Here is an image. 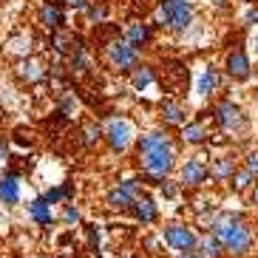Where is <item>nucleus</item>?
Here are the masks:
<instances>
[{"label": "nucleus", "mask_w": 258, "mask_h": 258, "mask_svg": "<svg viewBox=\"0 0 258 258\" xmlns=\"http://www.w3.org/2000/svg\"><path fill=\"white\" fill-rule=\"evenodd\" d=\"M131 83H134L137 91L148 88V85L153 83V69H148V66H137V69H134V77H131Z\"/></svg>", "instance_id": "6ab92c4d"}, {"label": "nucleus", "mask_w": 258, "mask_h": 258, "mask_svg": "<svg viewBox=\"0 0 258 258\" xmlns=\"http://www.w3.org/2000/svg\"><path fill=\"white\" fill-rule=\"evenodd\" d=\"M151 26L148 23H134L128 29V40H125V43H131V46L134 48H139V46H148V43H151Z\"/></svg>", "instance_id": "2eb2a0df"}, {"label": "nucleus", "mask_w": 258, "mask_h": 258, "mask_svg": "<svg viewBox=\"0 0 258 258\" xmlns=\"http://www.w3.org/2000/svg\"><path fill=\"white\" fill-rule=\"evenodd\" d=\"M176 151L173 148H162V151H151L142 153V170L151 179V184H159V179H165L176 165Z\"/></svg>", "instance_id": "7ed1b4c3"}, {"label": "nucleus", "mask_w": 258, "mask_h": 258, "mask_svg": "<svg viewBox=\"0 0 258 258\" xmlns=\"http://www.w3.org/2000/svg\"><path fill=\"white\" fill-rule=\"evenodd\" d=\"M207 128L202 125V122H184L182 125V139L187 145H202V142H207Z\"/></svg>", "instance_id": "4468645a"}, {"label": "nucleus", "mask_w": 258, "mask_h": 258, "mask_svg": "<svg viewBox=\"0 0 258 258\" xmlns=\"http://www.w3.org/2000/svg\"><path fill=\"white\" fill-rule=\"evenodd\" d=\"M105 137H108V145L114 151H125L131 145V137H134V128H131L128 119H111L105 128Z\"/></svg>", "instance_id": "423d86ee"}, {"label": "nucleus", "mask_w": 258, "mask_h": 258, "mask_svg": "<svg viewBox=\"0 0 258 258\" xmlns=\"http://www.w3.org/2000/svg\"><path fill=\"white\" fill-rule=\"evenodd\" d=\"M85 12H88V20L91 23H105V17H108V6H102V3L99 6H88Z\"/></svg>", "instance_id": "bb28decb"}, {"label": "nucleus", "mask_w": 258, "mask_h": 258, "mask_svg": "<svg viewBox=\"0 0 258 258\" xmlns=\"http://www.w3.org/2000/svg\"><path fill=\"white\" fill-rule=\"evenodd\" d=\"M247 23H258V9H250V12H247Z\"/></svg>", "instance_id": "473e14b6"}, {"label": "nucleus", "mask_w": 258, "mask_h": 258, "mask_svg": "<svg viewBox=\"0 0 258 258\" xmlns=\"http://www.w3.org/2000/svg\"><path fill=\"white\" fill-rule=\"evenodd\" d=\"M71 196H74V184H71V182H66L62 187H57V190H48L46 196H43V202H46V205L51 207L54 202H60V199H71Z\"/></svg>", "instance_id": "5701e85b"}, {"label": "nucleus", "mask_w": 258, "mask_h": 258, "mask_svg": "<svg viewBox=\"0 0 258 258\" xmlns=\"http://www.w3.org/2000/svg\"><path fill=\"white\" fill-rule=\"evenodd\" d=\"M62 219L69 221V224H77V221H80V210H77L74 205H66V213H62Z\"/></svg>", "instance_id": "c756f323"}, {"label": "nucleus", "mask_w": 258, "mask_h": 258, "mask_svg": "<svg viewBox=\"0 0 258 258\" xmlns=\"http://www.w3.org/2000/svg\"><path fill=\"white\" fill-rule=\"evenodd\" d=\"M216 85H219V74H216V69H207L205 74H202V80H199V88H196V91L207 97V94L216 91Z\"/></svg>", "instance_id": "4be33fe9"}, {"label": "nucleus", "mask_w": 258, "mask_h": 258, "mask_svg": "<svg viewBox=\"0 0 258 258\" xmlns=\"http://www.w3.org/2000/svg\"><path fill=\"white\" fill-rule=\"evenodd\" d=\"M99 139H102V128H99L97 122H88L83 128V145L85 148H94V145H99Z\"/></svg>", "instance_id": "b1692460"}, {"label": "nucleus", "mask_w": 258, "mask_h": 258, "mask_svg": "<svg viewBox=\"0 0 258 258\" xmlns=\"http://www.w3.org/2000/svg\"><path fill=\"white\" fill-rule=\"evenodd\" d=\"M250 69H252V66H250V57L244 54V48H235V51L227 57V74L233 77V80H238V83L250 77Z\"/></svg>", "instance_id": "1a4fd4ad"}, {"label": "nucleus", "mask_w": 258, "mask_h": 258, "mask_svg": "<svg viewBox=\"0 0 258 258\" xmlns=\"http://www.w3.org/2000/svg\"><path fill=\"white\" fill-rule=\"evenodd\" d=\"M69 6H74V9H88V0H66Z\"/></svg>", "instance_id": "2f4dec72"}, {"label": "nucleus", "mask_w": 258, "mask_h": 258, "mask_svg": "<svg viewBox=\"0 0 258 258\" xmlns=\"http://www.w3.org/2000/svg\"><path fill=\"white\" fill-rule=\"evenodd\" d=\"M108 205L114 207V210H125V207H131V205H134V199H131V196H128V193H125L122 187H114L111 193H108Z\"/></svg>", "instance_id": "412c9836"}, {"label": "nucleus", "mask_w": 258, "mask_h": 258, "mask_svg": "<svg viewBox=\"0 0 258 258\" xmlns=\"http://www.w3.org/2000/svg\"><path fill=\"white\" fill-rule=\"evenodd\" d=\"M134 216L142 224H153V221L159 219V210H156V205L148 196H139V199H134Z\"/></svg>", "instance_id": "9d476101"}, {"label": "nucleus", "mask_w": 258, "mask_h": 258, "mask_svg": "<svg viewBox=\"0 0 258 258\" xmlns=\"http://www.w3.org/2000/svg\"><path fill=\"white\" fill-rule=\"evenodd\" d=\"M196 247L202 250V252H199L202 258H221V244L216 241L213 235H205V238H202V241H199Z\"/></svg>", "instance_id": "aec40b11"}, {"label": "nucleus", "mask_w": 258, "mask_h": 258, "mask_svg": "<svg viewBox=\"0 0 258 258\" xmlns=\"http://www.w3.org/2000/svg\"><path fill=\"white\" fill-rule=\"evenodd\" d=\"M108 60L119 71H134L139 66V48H134L125 40H114V43H108Z\"/></svg>", "instance_id": "20e7f679"}, {"label": "nucleus", "mask_w": 258, "mask_h": 258, "mask_svg": "<svg viewBox=\"0 0 258 258\" xmlns=\"http://www.w3.org/2000/svg\"><path fill=\"white\" fill-rule=\"evenodd\" d=\"M216 122H219L224 131H235L244 125V116H241V108L235 105V102H221L216 108Z\"/></svg>", "instance_id": "0eeeda50"}, {"label": "nucleus", "mask_w": 258, "mask_h": 258, "mask_svg": "<svg viewBox=\"0 0 258 258\" xmlns=\"http://www.w3.org/2000/svg\"><path fill=\"white\" fill-rule=\"evenodd\" d=\"M162 193H165L167 199H173L176 193H179V187H176V184H162Z\"/></svg>", "instance_id": "7c9ffc66"}, {"label": "nucleus", "mask_w": 258, "mask_h": 258, "mask_svg": "<svg viewBox=\"0 0 258 258\" xmlns=\"http://www.w3.org/2000/svg\"><path fill=\"white\" fill-rule=\"evenodd\" d=\"M244 170H250L252 176H258V153H247V159H244Z\"/></svg>", "instance_id": "c85d7f7f"}, {"label": "nucleus", "mask_w": 258, "mask_h": 258, "mask_svg": "<svg viewBox=\"0 0 258 258\" xmlns=\"http://www.w3.org/2000/svg\"><path fill=\"white\" fill-rule=\"evenodd\" d=\"M29 216H31L34 221H37V224H43V227H48V224L54 221L51 207H48L46 202H43V196H40V199H34V202L29 205Z\"/></svg>", "instance_id": "dca6fc26"}, {"label": "nucleus", "mask_w": 258, "mask_h": 258, "mask_svg": "<svg viewBox=\"0 0 258 258\" xmlns=\"http://www.w3.org/2000/svg\"><path fill=\"white\" fill-rule=\"evenodd\" d=\"M162 116H165L167 125H184L187 122V111L179 102H162Z\"/></svg>", "instance_id": "f3484780"}, {"label": "nucleus", "mask_w": 258, "mask_h": 258, "mask_svg": "<svg viewBox=\"0 0 258 258\" xmlns=\"http://www.w3.org/2000/svg\"><path fill=\"white\" fill-rule=\"evenodd\" d=\"M165 241L179 252H193L199 238H196V233L190 227H184V224H170V227L165 230Z\"/></svg>", "instance_id": "39448f33"}, {"label": "nucleus", "mask_w": 258, "mask_h": 258, "mask_svg": "<svg viewBox=\"0 0 258 258\" xmlns=\"http://www.w3.org/2000/svg\"><path fill=\"white\" fill-rule=\"evenodd\" d=\"M210 179V170L202 159H190L187 165L182 167V184L184 187H199V184H205Z\"/></svg>", "instance_id": "6e6552de"}, {"label": "nucleus", "mask_w": 258, "mask_h": 258, "mask_svg": "<svg viewBox=\"0 0 258 258\" xmlns=\"http://www.w3.org/2000/svg\"><path fill=\"white\" fill-rule=\"evenodd\" d=\"M9 159V148H6V142H0V162H6Z\"/></svg>", "instance_id": "72a5a7b5"}, {"label": "nucleus", "mask_w": 258, "mask_h": 258, "mask_svg": "<svg viewBox=\"0 0 258 258\" xmlns=\"http://www.w3.org/2000/svg\"><path fill=\"white\" fill-rule=\"evenodd\" d=\"M17 199H20V182H17V176H3L0 179V202L3 205H17Z\"/></svg>", "instance_id": "f8f14e48"}, {"label": "nucleus", "mask_w": 258, "mask_h": 258, "mask_svg": "<svg viewBox=\"0 0 258 258\" xmlns=\"http://www.w3.org/2000/svg\"><path fill=\"white\" fill-rule=\"evenodd\" d=\"M119 187L125 190L131 199H139V196H142V184H139L137 179H125V182H119Z\"/></svg>", "instance_id": "cd10ccee"}, {"label": "nucleus", "mask_w": 258, "mask_h": 258, "mask_svg": "<svg viewBox=\"0 0 258 258\" xmlns=\"http://www.w3.org/2000/svg\"><path fill=\"white\" fill-rule=\"evenodd\" d=\"M182 258H202V255H196V252H182Z\"/></svg>", "instance_id": "f704fd0d"}, {"label": "nucleus", "mask_w": 258, "mask_h": 258, "mask_svg": "<svg viewBox=\"0 0 258 258\" xmlns=\"http://www.w3.org/2000/svg\"><path fill=\"white\" fill-rule=\"evenodd\" d=\"M20 74H23L26 80H31V83H34V80H40V77H43V71H40V66L34 60H29V62H23V66H20Z\"/></svg>", "instance_id": "a878e982"}, {"label": "nucleus", "mask_w": 258, "mask_h": 258, "mask_svg": "<svg viewBox=\"0 0 258 258\" xmlns=\"http://www.w3.org/2000/svg\"><path fill=\"white\" fill-rule=\"evenodd\" d=\"M40 23L46 26L48 31H57L62 26V9L57 3H46V6L40 9Z\"/></svg>", "instance_id": "ddd939ff"}, {"label": "nucleus", "mask_w": 258, "mask_h": 258, "mask_svg": "<svg viewBox=\"0 0 258 258\" xmlns=\"http://www.w3.org/2000/svg\"><path fill=\"white\" fill-rule=\"evenodd\" d=\"M213 238L221 244V250L233 252V255H244L252 247V230L244 224L241 216H221V219H216Z\"/></svg>", "instance_id": "f257e3e1"}, {"label": "nucleus", "mask_w": 258, "mask_h": 258, "mask_svg": "<svg viewBox=\"0 0 258 258\" xmlns=\"http://www.w3.org/2000/svg\"><path fill=\"white\" fill-rule=\"evenodd\" d=\"M162 148H173L170 139H167V134H162V131H153V134L139 139V156L142 153H151V151H162Z\"/></svg>", "instance_id": "9b49d317"}, {"label": "nucleus", "mask_w": 258, "mask_h": 258, "mask_svg": "<svg viewBox=\"0 0 258 258\" xmlns=\"http://www.w3.org/2000/svg\"><path fill=\"white\" fill-rule=\"evenodd\" d=\"M255 205H258V187H255Z\"/></svg>", "instance_id": "c9c22d12"}, {"label": "nucleus", "mask_w": 258, "mask_h": 258, "mask_svg": "<svg viewBox=\"0 0 258 258\" xmlns=\"http://www.w3.org/2000/svg\"><path fill=\"white\" fill-rule=\"evenodd\" d=\"M159 23L170 31H184L193 23V6L187 0H159Z\"/></svg>", "instance_id": "f03ea898"}, {"label": "nucleus", "mask_w": 258, "mask_h": 258, "mask_svg": "<svg viewBox=\"0 0 258 258\" xmlns=\"http://www.w3.org/2000/svg\"><path fill=\"white\" fill-rule=\"evenodd\" d=\"M233 173H235V165H233V159H227V156H221V159L213 165V170H210V176L213 179H219V182H227Z\"/></svg>", "instance_id": "a211bd4d"}, {"label": "nucleus", "mask_w": 258, "mask_h": 258, "mask_svg": "<svg viewBox=\"0 0 258 258\" xmlns=\"http://www.w3.org/2000/svg\"><path fill=\"white\" fill-rule=\"evenodd\" d=\"M230 179H233V187H235V190H247V187L252 184V179H255V176H252L250 170H235Z\"/></svg>", "instance_id": "393cba45"}]
</instances>
